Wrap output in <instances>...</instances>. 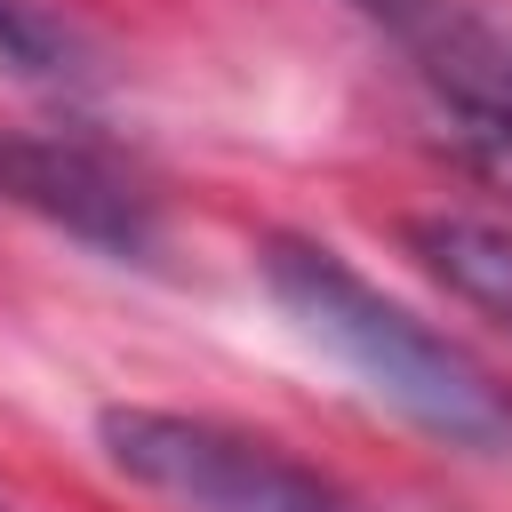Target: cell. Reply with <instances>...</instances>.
Wrapping results in <instances>:
<instances>
[{
    "label": "cell",
    "instance_id": "7",
    "mask_svg": "<svg viewBox=\"0 0 512 512\" xmlns=\"http://www.w3.org/2000/svg\"><path fill=\"white\" fill-rule=\"evenodd\" d=\"M0 512H16V504H8V496H0Z\"/></svg>",
    "mask_w": 512,
    "mask_h": 512
},
{
    "label": "cell",
    "instance_id": "5",
    "mask_svg": "<svg viewBox=\"0 0 512 512\" xmlns=\"http://www.w3.org/2000/svg\"><path fill=\"white\" fill-rule=\"evenodd\" d=\"M408 248L424 256V272L440 288H456L464 304H480L488 320L512 328V232L480 224V216H416Z\"/></svg>",
    "mask_w": 512,
    "mask_h": 512
},
{
    "label": "cell",
    "instance_id": "4",
    "mask_svg": "<svg viewBox=\"0 0 512 512\" xmlns=\"http://www.w3.org/2000/svg\"><path fill=\"white\" fill-rule=\"evenodd\" d=\"M0 200L64 224L72 240L120 256V264H152L160 248V224H152V200L112 176L96 152L80 144H48V136H0Z\"/></svg>",
    "mask_w": 512,
    "mask_h": 512
},
{
    "label": "cell",
    "instance_id": "2",
    "mask_svg": "<svg viewBox=\"0 0 512 512\" xmlns=\"http://www.w3.org/2000/svg\"><path fill=\"white\" fill-rule=\"evenodd\" d=\"M104 456L168 496L176 512H352L312 464H296L288 448L216 424V416H184V408H104L96 416Z\"/></svg>",
    "mask_w": 512,
    "mask_h": 512
},
{
    "label": "cell",
    "instance_id": "1",
    "mask_svg": "<svg viewBox=\"0 0 512 512\" xmlns=\"http://www.w3.org/2000/svg\"><path fill=\"white\" fill-rule=\"evenodd\" d=\"M256 272H264V296L296 320V336L320 344L344 376H360V392H376L392 416H408L448 448L512 456V392L456 336H440L432 320L392 304L376 280H360L328 240L272 232L256 248Z\"/></svg>",
    "mask_w": 512,
    "mask_h": 512
},
{
    "label": "cell",
    "instance_id": "3",
    "mask_svg": "<svg viewBox=\"0 0 512 512\" xmlns=\"http://www.w3.org/2000/svg\"><path fill=\"white\" fill-rule=\"evenodd\" d=\"M464 120V136H512V24L480 0H352Z\"/></svg>",
    "mask_w": 512,
    "mask_h": 512
},
{
    "label": "cell",
    "instance_id": "6",
    "mask_svg": "<svg viewBox=\"0 0 512 512\" xmlns=\"http://www.w3.org/2000/svg\"><path fill=\"white\" fill-rule=\"evenodd\" d=\"M72 56H80L72 32H64L48 8H32V0H0V64H8L16 80H72V72H80Z\"/></svg>",
    "mask_w": 512,
    "mask_h": 512
}]
</instances>
